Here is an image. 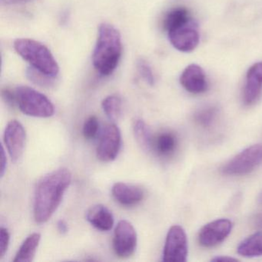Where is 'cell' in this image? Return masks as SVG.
Instances as JSON below:
<instances>
[{"instance_id":"obj_1","label":"cell","mask_w":262,"mask_h":262,"mask_svg":"<svg viewBox=\"0 0 262 262\" xmlns=\"http://www.w3.org/2000/svg\"><path fill=\"white\" fill-rule=\"evenodd\" d=\"M71 182L72 173L66 168L48 173L39 181L33 202V217L36 223H46L51 219Z\"/></svg>"},{"instance_id":"obj_2","label":"cell","mask_w":262,"mask_h":262,"mask_svg":"<svg viewBox=\"0 0 262 262\" xmlns=\"http://www.w3.org/2000/svg\"><path fill=\"white\" fill-rule=\"evenodd\" d=\"M122 54V42L120 32L111 24H101L93 53L95 70L101 76H110L117 68Z\"/></svg>"},{"instance_id":"obj_3","label":"cell","mask_w":262,"mask_h":262,"mask_svg":"<svg viewBox=\"0 0 262 262\" xmlns=\"http://www.w3.org/2000/svg\"><path fill=\"white\" fill-rule=\"evenodd\" d=\"M13 47L18 55L27 61L32 68L56 78L59 67L51 51L43 44L34 39L22 38L15 40Z\"/></svg>"},{"instance_id":"obj_4","label":"cell","mask_w":262,"mask_h":262,"mask_svg":"<svg viewBox=\"0 0 262 262\" xmlns=\"http://www.w3.org/2000/svg\"><path fill=\"white\" fill-rule=\"evenodd\" d=\"M14 92L16 105L24 114L36 118H50L54 115V105L51 101L37 90L20 85Z\"/></svg>"},{"instance_id":"obj_5","label":"cell","mask_w":262,"mask_h":262,"mask_svg":"<svg viewBox=\"0 0 262 262\" xmlns=\"http://www.w3.org/2000/svg\"><path fill=\"white\" fill-rule=\"evenodd\" d=\"M262 163V144L251 145L241 151L222 168L227 176H243Z\"/></svg>"},{"instance_id":"obj_6","label":"cell","mask_w":262,"mask_h":262,"mask_svg":"<svg viewBox=\"0 0 262 262\" xmlns=\"http://www.w3.org/2000/svg\"><path fill=\"white\" fill-rule=\"evenodd\" d=\"M163 261L185 262L188 257V239L182 227L173 225L168 230L163 249Z\"/></svg>"},{"instance_id":"obj_7","label":"cell","mask_w":262,"mask_h":262,"mask_svg":"<svg viewBox=\"0 0 262 262\" xmlns=\"http://www.w3.org/2000/svg\"><path fill=\"white\" fill-rule=\"evenodd\" d=\"M113 251L120 258L131 257L137 247V233L131 222L121 220L115 228L113 240Z\"/></svg>"},{"instance_id":"obj_8","label":"cell","mask_w":262,"mask_h":262,"mask_svg":"<svg viewBox=\"0 0 262 262\" xmlns=\"http://www.w3.org/2000/svg\"><path fill=\"white\" fill-rule=\"evenodd\" d=\"M121 146L120 129L115 124H108L103 130L96 149L98 159L103 162H113L117 158Z\"/></svg>"},{"instance_id":"obj_9","label":"cell","mask_w":262,"mask_h":262,"mask_svg":"<svg viewBox=\"0 0 262 262\" xmlns=\"http://www.w3.org/2000/svg\"><path fill=\"white\" fill-rule=\"evenodd\" d=\"M233 224L229 219H220L202 227L198 236L199 245L211 248L223 242L231 234Z\"/></svg>"},{"instance_id":"obj_10","label":"cell","mask_w":262,"mask_h":262,"mask_svg":"<svg viewBox=\"0 0 262 262\" xmlns=\"http://www.w3.org/2000/svg\"><path fill=\"white\" fill-rule=\"evenodd\" d=\"M27 133L21 122L12 120L7 124L4 135V144L13 162H17L24 154Z\"/></svg>"},{"instance_id":"obj_11","label":"cell","mask_w":262,"mask_h":262,"mask_svg":"<svg viewBox=\"0 0 262 262\" xmlns=\"http://www.w3.org/2000/svg\"><path fill=\"white\" fill-rule=\"evenodd\" d=\"M168 39L174 49L183 53L195 50L199 43V33L192 21L168 33Z\"/></svg>"},{"instance_id":"obj_12","label":"cell","mask_w":262,"mask_h":262,"mask_svg":"<svg viewBox=\"0 0 262 262\" xmlns=\"http://www.w3.org/2000/svg\"><path fill=\"white\" fill-rule=\"evenodd\" d=\"M180 83L188 93L201 94L208 90L205 72L196 64L188 66L180 76Z\"/></svg>"},{"instance_id":"obj_13","label":"cell","mask_w":262,"mask_h":262,"mask_svg":"<svg viewBox=\"0 0 262 262\" xmlns=\"http://www.w3.org/2000/svg\"><path fill=\"white\" fill-rule=\"evenodd\" d=\"M262 92V62L254 63L248 69L244 88L243 101L247 105L257 102Z\"/></svg>"},{"instance_id":"obj_14","label":"cell","mask_w":262,"mask_h":262,"mask_svg":"<svg viewBox=\"0 0 262 262\" xmlns=\"http://www.w3.org/2000/svg\"><path fill=\"white\" fill-rule=\"evenodd\" d=\"M112 194L116 202L124 206H134L144 199L143 190L136 185L125 182H117L112 188Z\"/></svg>"},{"instance_id":"obj_15","label":"cell","mask_w":262,"mask_h":262,"mask_svg":"<svg viewBox=\"0 0 262 262\" xmlns=\"http://www.w3.org/2000/svg\"><path fill=\"white\" fill-rule=\"evenodd\" d=\"M86 219L94 228L102 231H110L115 223L113 213L106 206L101 204L89 208Z\"/></svg>"},{"instance_id":"obj_16","label":"cell","mask_w":262,"mask_h":262,"mask_svg":"<svg viewBox=\"0 0 262 262\" xmlns=\"http://www.w3.org/2000/svg\"><path fill=\"white\" fill-rule=\"evenodd\" d=\"M40 240L41 234L39 233H33V234H30L19 247V250L15 256V258L13 259V261H33Z\"/></svg>"},{"instance_id":"obj_17","label":"cell","mask_w":262,"mask_h":262,"mask_svg":"<svg viewBox=\"0 0 262 262\" xmlns=\"http://www.w3.org/2000/svg\"><path fill=\"white\" fill-rule=\"evenodd\" d=\"M237 254L246 257L262 256V231L251 234L241 242Z\"/></svg>"},{"instance_id":"obj_18","label":"cell","mask_w":262,"mask_h":262,"mask_svg":"<svg viewBox=\"0 0 262 262\" xmlns=\"http://www.w3.org/2000/svg\"><path fill=\"white\" fill-rule=\"evenodd\" d=\"M133 134L136 142L142 150L145 151H151L154 145V139L151 135L149 127L142 119H136L133 122Z\"/></svg>"},{"instance_id":"obj_19","label":"cell","mask_w":262,"mask_h":262,"mask_svg":"<svg viewBox=\"0 0 262 262\" xmlns=\"http://www.w3.org/2000/svg\"><path fill=\"white\" fill-rule=\"evenodd\" d=\"M192 21L190 16L188 10L182 7L174 9L171 10L165 16L164 19V28L167 33L179 28L182 26L186 25Z\"/></svg>"},{"instance_id":"obj_20","label":"cell","mask_w":262,"mask_h":262,"mask_svg":"<svg viewBox=\"0 0 262 262\" xmlns=\"http://www.w3.org/2000/svg\"><path fill=\"white\" fill-rule=\"evenodd\" d=\"M177 147V139L171 133H164L154 139L153 148L161 156H169L176 151Z\"/></svg>"},{"instance_id":"obj_21","label":"cell","mask_w":262,"mask_h":262,"mask_svg":"<svg viewBox=\"0 0 262 262\" xmlns=\"http://www.w3.org/2000/svg\"><path fill=\"white\" fill-rule=\"evenodd\" d=\"M102 108L107 117L113 122H116L122 116V99L116 95L107 96L102 101Z\"/></svg>"},{"instance_id":"obj_22","label":"cell","mask_w":262,"mask_h":262,"mask_svg":"<svg viewBox=\"0 0 262 262\" xmlns=\"http://www.w3.org/2000/svg\"><path fill=\"white\" fill-rule=\"evenodd\" d=\"M217 110L214 106H208L199 110L194 115V119L199 125L209 127L217 117Z\"/></svg>"},{"instance_id":"obj_23","label":"cell","mask_w":262,"mask_h":262,"mask_svg":"<svg viewBox=\"0 0 262 262\" xmlns=\"http://www.w3.org/2000/svg\"><path fill=\"white\" fill-rule=\"evenodd\" d=\"M27 76L31 82L42 87H51L54 85V77L47 76L33 68L27 70Z\"/></svg>"},{"instance_id":"obj_24","label":"cell","mask_w":262,"mask_h":262,"mask_svg":"<svg viewBox=\"0 0 262 262\" xmlns=\"http://www.w3.org/2000/svg\"><path fill=\"white\" fill-rule=\"evenodd\" d=\"M99 129V119L96 116H92L85 120L82 128V134L87 140H93L97 136Z\"/></svg>"},{"instance_id":"obj_25","label":"cell","mask_w":262,"mask_h":262,"mask_svg":"<svg viewBox=\"0 0 262 262\" xmlns=\"http://www.w3.org/2000/svg\"><path fill=\"white\" fill-rule=\"evenodd\" d=\"M136 67H137V70L141 77H142L148 85H154V73H153L151 67H150L149 64L147 62V61L145 60L144 59H138Z\"/></svg>"},{"instance_id":"obj_26","label":"cell","mask_w":262,"mask_h":262,"mask_svg":"<svg viewBox=\"0 0 262 262\" xmlns=\"http://www.w3.org/2000/svg\"><path fill=\"white\" fill-rule=\"evenodd\" d=\"M10 241V234L8 229L2 227L0 229V257L1 258L4 257L8 250Z\"/></svg>"},{"instance_id":"obj_27","label":"cell","mask_w":262,"mask_h":262,"mask_svg":"<svg viewBox=\"0 0 262 262\" xmlns=\"http://www.w3.org/2000/svg\"><path fill=\"white\" fill-rule=\"evenodd\" d=\"M2 97L6 103L8 104L11 107H14L16 105V95L15 92L10 91L8 89H6L2 91Z\"/></svg>"},{"instance_id":"obj_28","label":"cell","mask_w":262,"mask_h":262,"mask_svg":"<svg viewBox=\"0 0 262 262\" xmlns=\"http://www.w3.org/2000/svg\"><path fill=\"white\" fill-rule=\"evenodd\" d=\"M1 158H2V159H1V177H4L7 166V155H6V151L4 146H2Z\"/></svg>"},{"instance_id":"obj_29","label":"cell","mask_w":262,"mask_h":262,"mask_svg":"<svg viewBox=\"0 0 262 262\" xmlns=\"http://www.w3.org/2000/svg\"><path fill=\"white\" fill-rule=\"evenodd\" d=\"M57 229L62 234H67L69 231L68 225L64 220H59L57 222Z\"/></svg>"},{"instance_id":"obj_30","label":"cell","mask_w":262,"mask_h":262,"mask_svg":"<svg viewBox=\"0 0 262 262\" xmlns=\"http://www.w3.org/2000/svg\"><path fill=\"white\" fill-rule=\"evenodd\" d=\"M237 259L234 258V257H228V256H217L211 259V261L214 262H224V261H237Z\"/></svg>"},{"instance_id":"obj_31","label":"cell","mask_w":262,"mask_h":262,"mask_svg":"<svg viewBox=\"0 0 262 262\" xmlns=\"http://www.w3.org/2000/svg\"><path fill=\"white\" fill-rule=\"evenodd\" d=\"M2 1L6 5H16V4L33 2L34 0H2Z\"/></svg>"},{"instance_id":"obj_32","label":"cell","mask_w":262,"mask_h":262,"mask_svg":"<svg viewBox=\"0 0 262 262\" xmlns=\"http://www.w3.org/2000/svg\"><path fill=\"white\" fill-rule=\"evenodd\" d=\"M255 225L257 228H262V213L257 216L255 219Z\"/></svg>"},{"instance_id":"obj_33","label":"cell","mask_w":262,"mask_h":262,"mask_svg":"<svg viewBox=\"0 0 262 262\" xmlns=\"http://www.w3.org/2000/svg\"><path fill=\"white\" fill-rule=\"evenodd\" d=\"M257 202L259 205H262V191L259 194L258 197H257Z\"/></svg>"}]
</instances>
